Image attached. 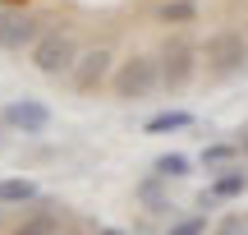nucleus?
<instances>
[{"mask_svg": "<svg viewBox=\"0 0 248 235\" xmlns=\"http://www.w3.org/2000/svg\"><path fill=\"white\" fill-rule=\"evenodd\" d=\"M78 55H83V46H78V37H74V28H46L32 42L28 60H32V69L46 74V79H69Z\"/></svg>", "mask_w": 248, "mask_h": 235, "instance_id": "f257e3e1", "label": "nucleus"}, {"mask_svg": "<svg viewBox=\"0 0 248 235\" xmlns=\"http://www.w3.org/2000/svg\"><path fill=\"white\" fill-rule=\"evenodd\" d=\"M156 88H161V60L147 55V51H133L129 60H120L115 74H110L115 101H142V97H152Z\"/></svg>", "mask_w": 248, "mask_h": 235, "instance_id": "f03ea898", "label": "nucleus"}, {"mask_svg": "<svg viewBox=\"0 0 248 235\" xmlns=\"http://www.w3.org/2000/svg\"><path fill=\"white\" fill-rule=\"evenodd\" d=\"M156 60H161V92L175 97V92H184L188 83H193L198 65H202V46L175 33V37H166V46L156 51Z\"/></svg>", "mask_w": 248, "mask_h": 235, "instance_id": "7ed1b4c3", "label": "nucleus"}, {"mask_svg": "<svg viewBox=\"0 0 248 235\" xmlns=\"http://www.w3.org/2000/svg\"><path fill=\"white\" fill-rule=\"evenodd\" d=\"M202 60H207V74H212V79L244 74L248 69V37L239 33V28H216V33H207V42H202Z\"/></svg>", "mask_w": 248, "mask_h": 235, "instance_id": "20e7f679", "label": "nucleus"}, {"mask_svg": "<svg viewBox=\"0 0 248 235\" xmlns=\"http://www.w3.org/2000/svg\"><path fill=\"white\" fill-rule=\"evenodd\" d=\"M46 33V18H37L23 5H0V51H32V42Z\"/></svg>", "mask_w": 248, "mask_h": 235, "instance_id": "39448f33", "label": "nucleus"}, {"mask_svg": "<svg viewBox=\"0 0 248 235\" xmlns=\"http://www.w3.org/2000/svg\"><path fill=\"white\" fill-rule=\"evenodd\" d=\"M110 74H115V55H110V46H88V51L78 55V65L69 69V88L83 92V97H92V92H101L110 83Z\"/></svg>", "mask_w": 248, "mask_h": 235, "instance_id": "423d86ee", "label": "nucleus"}, {"mask_svg": "<svg viewBox=\"0 0 248 235\" xmlns=\"http://www.w3.org/2000/svg\"><path fill=\"white\" fill-rule=\"evenodd\" d=\"M0 116H5V125L18 129V134H46V129H51V106H46V101H37V97L9 101Z\"/></svg>", "mask_w": 248, "mask_h": 235, "instance_id": "0eeeda50", "label": "nucleus"}, {"mask_svg": "<svg viewBox=\"0 0 248 235\" xmlns=\"http://www.w3.org/2000/svg\"><path fill=\"white\" fill-rule=\"evenodd\" d=\"M152 18L166 28H188V23H198V0H156Z\"/></svg>", "mask_w": 248, "mask_h": 235, "instance_id": "6e6552de", "label": "nucleus"}, {"mask_svg": "<svg viewBox=\"0 0 248 235\" xmlns=\"http://www.w3.org/2000/svg\"><path fill=\"white\" fill-rule=\"evenodd\" d=\"M248 189V175L239 171V166H221L212 180V189L202 194V203H221V199H239V194Z\"/></svg>", "mask_w": 248, "mask_h": 235, "instance_id": "1a4fd4ad", "label": "nucleus"}, {"mask_svg": "<svg viewBox=\"0 0 248 235\" xmlns=\"http://www.w3.org/2000/svg\"><path fill=\"white\" fill-rule=\"evenodd\" d=\"M193 125H198L193 111H161L142 125V134H179V129H193Z\"/></svg>", "mask_w": 248, "mask_h": 235, "instance_id": "9d476101", "label": "nucleus"}, {"mask_svg": "<svg viewBox=\"0 0 248 235\" xmlns=\"http://www.w3.org/2000/svg\"><path fill=\"white\" fill-rule=\"evenodd\" d=\"M42 199V189H37L28 175H9V180H0V203H37Z\"/></svg>", "mask_w": 248, "mask_h": 235, "instance_id": "9b49d317", "label": "nucleus"}, {"mask_svg": "<svg viewBox=\"0 0 248 235\" xmlns=\"http://www.w3.org/2000/svg\"><path fill=\"white\" fill-rule=\"evenodd\" d=\"M188 171H193V162H188L184 152H161L156 162H152V175H161V180H184Z\"/></svg>", "mask_w": 248, "mask_h": 235, "instance_id": "f8f14e48", "label": "nucleus"}, {"mask_svg": "<svg viewBox=\"0 0 248 235\" xmlns=\"http://www.w3.org/2000/svg\"><path fill=\"white\" fill-rule=\"evenodd\" d=\"M234 157H239V148H234V143H207V148H202V166H207V171L234 166Z\"/></svg>", "mask_w": 248, "mask_h": 235, "instance_id": "ddd939ff", "label": "nucleus"}, {"mask_svg": "<svg viewBox=\"0 0 248 235\" xmlns=\"http://www.w3.org/2000/svg\"><path fill=\"white\" fill-rule=\"evenodd\" d=\"M55 226H60V221H55L51 212H37V217H28L14 235H55Z\"/></svg>", "mask_w": 248, "mask_h": 235, "instance_id": "4468645a", "label": "nucleus"}, {"mask_svg": "<svg viewBox=\"0 0 248 235\" xmlns=\"http://www.w3.org/2000/svg\"><path fill=\"white\" fill-rule=\"evenodd\" d=\"M166 235H207V217H184V221H175Z\"/></svg>", "mask_w": 248, "mask_h": 235, "instance_id": "2eb2a0df", "label": "nucleus"}, {"mask_svg": "<svg viewBox=\"0 0 248 235\" xmlns=\"http://www.w3.org/2000/svg\"><path fill=\"white\" fill-rule=\"evenodd\" d=\"M156 180H161V175H156ZM156 180H147V185H142V189H138V194H142V199H147V203H161V185H156Z\"/></svg>", "mask_w": 248, "mask_h": 235, "instance_id": "dca6fc26", "label": "nucleus"}, {"mask_svg": "<svg viewBox=\"0 0 248 235\" xmlns=\"http://www.w3.org/2000/svg\"><path fill=\"white\" fill-rule=\"evenodd\" d=\"M234 148H239V157H244V152H248V125H244V129H239V134H234Z\"/></svg>", "mask_w": 248, "mask_h": 235, "instance_id": "f3484780", "label": "nucleus"}, {"mask_svg": "<svg viewBox=\"0 0 248 235\" xmlns=\"http://www.w3.org/2000/svg\"><path fill=\"white\" fill-rule=\"evenodd\" d=\"M101 235H129V231H120V226H101Z\"/></svg>", "mask_w": 248, "mask_h": 235, "instance_id": "a211bd4d", "label": "nucleus"}, {"mask_svg": "<svg viewBox=\"0 0 248 235\" xmlns=\"http://www.w3.org/2000/svg\"><path fill=\"white\" fill-rule=\"evenodd\" d=\"M0 5H28V0H0Z\"/></svg>", "mask_w": 248, "mask_h": 235, "instance_id": "6ab92c4d", "label": "nucleus"}, {"mask_svg": "<svg viewBox=\"0 0 248 235\" xmlns=\"http://www.w3.org/2000/svg\"><path fill=\"white\" fill-rule=\"evenodd\" d=\"M221 235H230V231H221Z\"/></svg>", "mask_w": 248, "mask_h": 235, "instance_id": "aec40b11", "label": "nucleus"}, {"mask_svg": "<svg viewBox=\"0 0 248 235\" xmlns=\"http://www.w3.org/2000/svg\"><path fill=\"white\" fill-rule=\"evenodd\" d=\"M97 235H101V231H97Z\"/></svg>", "mask_w": 248, "mask_h": 235, "instance_id": "412c9836", "label": "nucleus"}]
</instances>
